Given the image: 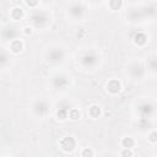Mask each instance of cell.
Wrapping results in <instances>:
<instances>
[{"label":"cell","mask_w":157,"mask_h":157,"mask_svg":"<svg viewBox=\"0 0 157 157\" xmlns=\"http://www.w3.org/2000/svg\"><path fill=\"white\" fill-rule=\"evenodd\" d=\"M31 110H32V114L36 118L44 119L50 112V104H49V102L47 99L38 98V99L33 101V103L31 105Z\"/></svg>","instance_id":"8"},{"label":"cell","mask_w":157,"mask_h":157,"mask_svg":"<svg viewBox=\"0 0 157 157\" xmlns=\"http://www.w3.org/2000/svg\"><path fill=\"white\" fill-rule=\"evenodd\" d=\"M102 108L98 105V104H91L88 107V110H87V114L91 119H98L102 117Z\"/></svg>","instance_id":"20"},{"label":"cell","mask_w":157,"mask_h":157,"mask_svg":"<svg viewBox=\"0 0 157 157\" xmlns=\"http://www.w3.org/2000/svg\"><path fill=\"white\" fill-rule=\"evenodd\" d=\"M28 21H29V26L33 29L45 31L48 27H50L52 21H53V16L47 10H37L36 9L29 13Z\"/></svg>","instance_id":"2"},{"label":"cell","mask_w":157,"mask_h":157,"mask_svg":"<svg viewBox=\"0 0 157 157\" xmlns=\"http://www.w3.org/2000/svg\"><path fill=\"white\" fill-rule=\"evenodd\" d=\"M88 13V6L83 1H70L66 6V16L70 21H83Z\"/></svg>","instance_id":"4"},{"label":"cell","mask_w":157,"mask_h":157,"mask_svg":"<svg viewBox=\"0 0 157 157\" xmlns=\"http://www.w3.org/2000/svg\"><path fill=\"white\" fill-rule=\"evenodd\" d=\"M135 112L137 114V118H144L148 120H153L156 115V107L153 101L151 99H141L136 103Z\"/></svg>","instance_id":"5"},{"label":"cell","mask_w":157,"mask_h":157,"mask_svg":"<svg viewBox=\"0 0 157 157\" xmlns=\"http://www.w3.org/2000/svg\"><path fill=\"white\" fill-rule=\"evenodd\" d=\"M123 90V83L118 78H110L108 80V82L105 83V91L107 93H109L110 96H115L118 93H120Z\"/></svg>","instance_id":"13"},{"label":"cell","mask_w":157,"mask_h":157,"mask_svg":"<svg viewBox=\"0 0 157 157\" xmlns=\"http://www.w3.org/2000/svg\"><path fill=\"white\" fill-rule=\"evenodd\" d=\"M72 108V105L67 102V101H61L60 103H58L56 109H55V118L59 121H65L67 120V115L70 109Z\"/></svg>","instance_id":"11"},{"label":"cell","mask_w":157,"mask_h":157,"mask_svg":"<svg viewBox=\"0 0 157 157\" xmlns=\"http://www.w3.org/2000/svg\"><path fill=\"white\" fill-rule=\"evenodd\" d=\"M119 156L120 157H134V152L132 150H129V148H121Z\"/></svg>","instance_id":"27"},{"label":"cell","mask_w":157,"mask_h":157,"mask_svg":"<svg viewBox=\"0 0 157 157\" xmlns=\"http://www.w3.org/2000/svg\"><path fill=\"white\" fill-rule=\"evenodd\" d=\"M20 29L18 27H16L15 25H6L5 27L1 28L0 31V36L2 38V40L5 42H12L13 39H17L20 38Z\"/></svg>","instance_id":"9"},{"label":"cell","mask_w":157,"mask_h":157,"mask_svg":"<svg viewBox=\"0 0 157 157\" xmlns=\"http://www.w3.org/2000/svg\"><path fill=\"white\" fill-rule=\"evenodd\" d=\"M136 128L140 130V131H150L152 130V120H148V119H144V118H137L136 120Z\"/></svg>","instance_id":"18"},{"label":"cell","mask_w":157,"mask_h":157,"mask_svg":"<svg viewBox=\"0 0 157 157\" xmlns=\"http://www.w3.org/2000/svg\"><path fill=\"white\" fill-rule=\"evenodd\" d=\"M76 61H77V65L83 71H93L101 65L102 58L96 49H88V50L81 52L77 55Z\"/></svg>","instance_id":"1"},{"label":"cell","mask_w":157,"mask_h":157,"mask_svg":"<svg viewBox=\"0 0 157 157\" xmlns=\"http://www.w3.org/2000/svg\"><path fill=\"white\" fill-rule=\"evenodd\" d=\"M81 157H94V151L91 147H83L81 150Z\"/></svg>","instance_id":"26"},{"label":"cell","mask_w":157,"mask_h":157,"mask_svg":"<svg viewBox=\"0 0 157 157\" xmlns=\"http://www.w3.org/2000/svg\"><path fill=\"white\" fill-rule=\"evenodd\" d=\"M66 50L63 45L53 44L48 47L44 52V60L47 64L52 66H60L66 60Z\"/></svg>","instance_id":"3"},{"label":"cell","mask_w":157,"mask_h":157,"mask_svg":"<svg viewBox=\"0 0 157 157\" xmlns=\"http://www.w3.org/2000/svg\"><path fill=\"white\" fill-rule=\"evenodd\" d=\"M126 20H128V22H130L132 25L142 23L144 21H146L141 7H131V9L126 10Z\"/></svg>","instance_id":"10"},{"label":"cell","mask_w":157,"mask_h":157,"mask_svg":"<svg viewBox=\"0 0 157 157\" xmlns=\"http://www.w3.org/2000/svg\"><path fill=\"white\" fill-rule=\"evenodd\" d=\"M25 5H27L29 9H32V10H36L37 9V6H39V2L38 1H28V0H26L25 1Z\"/></svg>","instance_id":"28"},{"label":"cell","mask_w":157,"mask_h":157,"mask_svg":"<svg viewBox=\"0 0 157 157\" xmlns=\"http://www.w3.org/2000/svg\"><path fill=\"white\" fill-rule=\"evenodd\" d=\"M80 118H81V113H80V110H78L77 108L72 107V108L70 109V112H69L67 119H70V120H72V121H76V120H78Z\"/></svg>","instance_id":"24"},{"label":"cell","mask_w":157,"mask_h":157,"mask_svg":"<svg viewBox=\"0 0 157 157\" xmlns=\"http://www.w3.org/2000/svg\"><path fill=\"white\" fill-rule=\"evenodd\" d=\"M145 69H146V72L150 74L151 76H156L157 74V61H156V55L152 54L147 61H146V65H145Z\"/></svg>","instance_id":"17"},{"label":"cell","mask_w":157,"mask_h":157,"mask_svg":"<svg viewBox=\"0 0 157 157\" xmlns=\"http://www.w3.org/2000/svg\"><path fill=\"white\" fill-rule=\"evenodd\" d=\"M10 17L13 21H21L25 17V10L20 6H15L10 10Z\"/></svg>","instance_id":"21"},{"label":"cell","mask_w":157,"mask_h":157,"mask_svg":"<svg viewBox=\"0 0 157 157\" xmlns=\"http://www.w3.org/2000/svg\"><path fill=\"white\" fill-rule=\"evenodd\" d=\"M70 85H71V77L65 72L59 71L50 77V87L53 91H56V92L65 91L70 87Z\"/></svg>","instance_id":"7"},{"label":"cell","mask_w":157,"mask_h":157,"mask_svg":"<svg viewBox=\"0 0 157 157\" xmlns=\"http://www.w3.org/2000/svg\"><path fill=\"white\" fill-rule=\"evenodd\" d=\"M108 6L112 11H117V10H120L124 6V1H121V0H110V1H108Z\"/></svg>","instance_id":"23"},{"label":"cell","mask_w":157,"mask_h":157,"mask_svg":"<svg viewBox=\"0 0 157 157\" xmlns=\"http://www.w3.org/2000/svg\"><path fill=\"white\" fill-rule=\"evenodd\" d=\"M21 32H22L25 36H31V34L33 33V28H32L31 26H25V27L21 29Z\"/></svg>","instance_id":"29"},{"label":"cell","mask_w":157,"mask_h":157,"mask_svg":"<svg viewBox=\"0 0 157 157\" xmlns=\"http://www.w3.org/2000/svg\"><path fill=\"white\" fill-rule=\"evenodd\" d=\"M145 20H153L156 17V2H145L141 6Z\"/></svg>","instance_id":"14"},{"label":"cell","mask_w":157,"mask_h":157,"mask_svg":"<svg viewBox=\"0 0 157 157\" xmlns=\"http://www.w3.org/2000/svg\"><path fill=\"white\" fill-rule=\"evenodd\" d=\"M147 141L151 145H153V146L157 144V132H156L155 129H152V130L148 131V134H147Z\"/></svg>","instance_id":"25"},{"label":"cell","mask_w":157,"mask_h":157,"mask_svg":"<svg viewBox=\"0 0 157 157\" xmlns=\"http://www.w3.org/2000/svg\"><path fill=\"white\" fill-rule=\"evenodd\" d=\"M59 147L63 152L65 153H71L76 150L77 147V141L74 136H64L60 141H59Z\"/></svg>","instance_id":"12"},{"label":"cell","mask_w":157,"mask_h":157,"mask_svg":"<svg viewBox=\"0 0 157 157\" xmlns=\"http://www.w3.org/2000/svg\"><path fill=\"white\" fill-rule=\"evenodd\" d=\"M136 145V141L132 136H124L121 137L120 140V146L121 148H129V150H132V147H135Z\"/></svg>","instance_id":"22"},{"label":"cell","mask_w":157,"mask_h":157,"mask_svg":"<svg viewBox=\"0 0 157 157\" xmlns=\"http://www.w3.org/2000/svg\"><path fill=\"white\" fill-rule=\"evenodd\" d=\"M25 49V43L21 38L13 39L12 42L9 43V53H11L12 55H18L22 53V50Z\"/></svg>","instance_id":"15"},{"label":"cell","mask_w":157,"mask_h":157,"mask_svg":"<svg viewBox=\"0 0 157 157\" xmlns=\"http://www.w3.org/2000/svg\"><path fill=\"white\" fill-rule=\"evenodd\" d=\"M98 157H117V155L113 153V152H110V151H104V152H102Z\"/></svg>","instance_id":"30"},{"label":"cell","mask_w":157,"mask_h":157,"mask_svg":"<svg viewBox=\"0 0 157 157\" xmlns=\"http://www.w3.org/2000/svg\"><path fill=\"white\" fill-rule=\"evenodd\" d=\"M1 157H12V156H9V155H5V156H1Z\"/></svg>","instance_id":"31"},{"label":"cell","mask_w":157,"mask_h":157,"mask_svg":"<svg viewBox=\"0 0 157 157\" xmlns=\"http://www.w3.org/2000/svg\"><path fill=\"white\" fill-rule=\"evenodd\" d=\"M11 55L6 49L0 48V69H5L10 65Z\"/></svg>","instance_id":"19"},{"label":"cell","mask_w":157,"mask_h":157,"mask_svg":"<svg viewBox=\"0 0 157 157\" xmlns=\"http://www.w3.org/2000/svg\"><path fill=\"white\" fill-rule=\"evenodd\" d=\"M132 43H134L136 47H139V48H144V47L148 43V36H147L145 32L139 31V32H136V33L134 34V37H132Z\"/></svg>","instance_id":"16"},{"label":"cell","mask_w":157,"mask_h":157,"mask_svg":"<svg viewBox=\"0 0 157 157\" xmlns=\"http://www.w3.org/2000/svg\"><path fill=\"white\" fill-rule=\"evenodd\" d=\"M125 74L131 81H141L146 75L145 65L139 60H132L126 65Z\"/></svg>","instance_id":"6"}]
</instances>
